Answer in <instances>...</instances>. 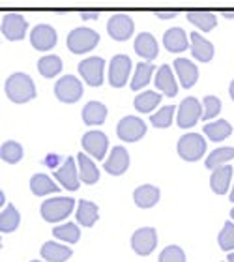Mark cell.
I'll return each instance as SVG.
<instances>
[{
    "label": "cell",
    "instance_id": "6da1fadb",
    "mask_svg": "<svg viewBox=\"0 0 234 262\" xmlns=\"http://www.w3.org/2000/svg\"><path fill=\"white\" fill-rule=\"evenodd\" d=\"M6 94L13 103H27L36 96L32 79L27 73H13L6 81Z\"/></svg>",
    "mask_w": 234,
    "mask_h": 262
},
{
    "label": "cell",
    "instance_id": "7a4b0ae2",
    "mask_svg": "<svg viewBox=\"0 0 234 262\" xmlns=\"http://www.w3.org/2000/svg\"><path fill=\"white\" fill-rule=\"evenodd\" d=\"M99 41V34L92 28H87V27H81V28H75V30H71L68 34V39H66V43H68V49L71 53H75V55H82V53H88V51H92Z\"/></svg>",
    "mask_w": 234,
    "mask_h": 262
},
{
    "label": "cell",
    "instance_id": "3957f363",
    "mask_svg": "<svg viewBox=\"0 0 234 262\" xmlns=\"http://www.w3.org/2000/svg\"><path fill=\"white\" fill-rule=\"evenodd\" d=\"M73 204H75L73 199L56 196V199L45 201L44 204H41V215H44L45 221L56 223V221H62V219H66L70 215L71 210H73Z\"/></svg>",
    "mask_w": 234,
    "mask_h": 262
},
{
    "label": "cell",
    "instance_id": "277c9868",
    "mask_svg": "<svg viewBox=\"0 0 234 262\" xmlns=\"http://www.w3.org/2000/svg\"><path fill=\"white\" fill-rule=\"evenodd\" d=\"M206 152V141L199 133H187L178 141V154L185 161H197Z\"/></svg>",
    "mask_w": 234,
    "mask_h": 262
},
{
    "label": "cell",
    "instance_id": "5b68a950",
    "mask_svg": "<svg viewBox=\"0 0 234 262\" xmlns=\"http://www.w3.org/2000/svg\"><path fill=\"white\" fill-rule=\"evenodd\" d=\"M56 98L64 103H75L77 99H81L82 96V84L81 81L73 75H66L62 77L55 86Z\"/></svg>",
    "mask_w": 234,
    "mask_h": 262
},
{
    "label": "cell",
    "instance_id": "8992f818",
    "mask_svg": "<svg viewBox=\"0 0 234 262\" xmlns=\"http://www.w3.org/2000/svg\"><path fill=\"white\" fill-rule=\"evenodd\" d=\"M116 133H118V137L124 142H135V141H139L141 137H144L146 126H144V122H142L141 118H137V116H125V118H122V120L118 122Z\"/></svg>",
    "mask_w": 234,
    "mask_h": 262
},
{
    "label": "cell",
    "instance_id": "52a82bcc",
    "mask_svg": "<svg viewBox=\"0 0 234 262\" xmlns=\"http://www.w3.org/2000/svg\"><path fill=\"white\" fill-rule=\"evenodd\" d=\"M103 68L105 60L98 58V56H90L87 60H82L79 64V73L82 75V79L90 84V86H99L103 82Z\"/></svg>",
    "mask_w": 234,
    "mask_h": 262
},
{
    "label": "cell",
    "instance_id": "ba28073f",
    "mask_svg": "<svg viewBox=\"0 0 234 262\" xmlns=\"http://www.w3.org/2000/svg\"><path fill=\"white\" fill-rule=\"evenodd\" d=\"M156 244H158V234L152 227H144V229L135 230V234L131 238V246L135 249L137 255H142L146 257L156 249Z\"/></svg>",
    "mask_w": 234,
    "mask_h": 262
},
{
    "label": "cell",
    "instance_id": "9c48e42d",
    "mask_svg": "<svg viewBox=\"0 0 234 262\" xmlns=\"http://www.w3.org/2000/svg\"><path fill=\"white\" fill-rule=\"evenodd\" d=\"M202 116L201 103L195 98H185L178 107V126L180 127H193Z\"/></svg>",
    "mask_w": 234,
    "mask_h": 262
},
{
    "label": "cell",
    "instance_id": "30bf717a",
    "mask_svg": "<svg viewBox=\"0 0 234 262\" xmlns=\"http://www.w3.org/2000/svg\"><path fill=\"white\" fill-rule=\"evenodd\" d=\"M131 70V60L125 55H116L111 60V70H109V81L115 88H122L127 82Z\"/></svg>",
    "mask_w": 234,
    "mask_h": 262
},
{
    "label": "cell",
    "instance_id": "8fae6325",
    "mask_svg": "<svg viewBox=\"0 0 234 262\" xmlns=\"http://www.w3.org/2000/svg\"><path fill=\"white\" fill-rule=\"evenodd\" d=\"M107 146H109L107 135L101 133V131H88V133L82 135V148H84L90 156H94L96 159L105 158Z\"/></svg>",
    "mask_w": 234,
    "mask_h": 262
},
{
    "label": "cell",
    "instance_id": "7c38bea8",
    "mask_svg": "<svg viewBox=\"0 0 234 262\" xmlns=\"http://www.w3.org/2000/svg\"><path fill=\"white\" fill-rule=\"evenodd\" d=\"M30 43L34 49L38 51H49L56 45V32L55 28L49 25H38L30 32Z\"/></svg>",
    "mask_w": 234,
    "mask_h": 262
},
{
    "label": "cell",
    "instance_id": "4fadbf2b",
    "mask_svg": "<svg viewBox=\"0 0 234 262\" xmlns=\"http://www.w3.org/2000/svg\"><path fill=\"white\" fill-rule=\"evenodd\" d=\"M107 32L116 41H124V39H127L133 34V21L127 15H124V13H116V15H113L109 19Z\"/></svg>",
    "mask_w": 234,
    "mask_h": 262
},
{
    "label": "cell",
    "instance_id": "5bb4252c",
    "mask_svg": "<svg viewBox=\"0 0 234 262\" xmlns=\"http://www.w3.org/2000/svg\"><path fill=\"white\" fill-rule=\"evenodd\" d=\"M25 32H27V21L19 13H6L2 17V34L8 39H11V41L23 39Z\"/></svg>",
    "mask_w": 234,
    "mask_h": 262
},
{
    "label": "cell",
    "instance_id": "9a60e30c",
    "mask_svg": "<svg viewBox=\"0 0 234 262\" xmlns=\"http://www.w3.org/2000/svg\"><path fill=\"white\" fill-rule=\"evenodd\" d=\"M56 180L62 184V187H66V189H70V191H75V189H79V172H77L75 169V161L71 158H68L62 163V167H60L58 170L55 172Z\"/></svg>",
    "mask_w": 234,
    "mask_h": 262
},
{
    "label": "cell",
    "instance_id": "2e32d148",
    "mask_svg": "<svg viewBox=\"0 0 234 262\" xmlns=\"http://www.w3.org/2000/svg\"><path fill=\"white\" fill-rule=\"evenodd\" d=\"M130 167V156L125 152L124 146H115L113 152H111L109 159L105 161V170L113 176L124 174L125 170Z\"/></svg>",
    "mask_w": 234,
    "mask_h": 262
},
{
    "label": "cell",
    "instance_id": "e0dca14e",
    "mask_svg": "<svg viewBox=\"0 0 234 262\" xmlns=\"http://www.w3.org/2000/svg\"><path fill=\"white\" fill-rule=\"evenodd\" d=\"M135 53L141 58H144L146 62H152L156 56L159 55V47L158 41L154 39L152 34L148 32H141L135 39Z\"/></svg>",
    "mask_w": 234,
    "mask_h": 262
},
{
    "label": "cell",
    "instance_id": "ac0fdd59",
    "mask_svg": "<svg viewBox=\"0 0 234 262\" xmlns=\"http://www.w3.org/2000/svg\"><path fill=\"white\" fill-rule=\"evenodd\" d=\"M156 86H158V90H161L165 96H169V98H175L176 94H178V86H176L173 70H171L167 64H163L158 70V75H156Z\"/></svg>",
    "mask_w": 234,
    "mask_h": 262
},
{
    "label": "cell",
    "instance_id": "d6986e66",
    "mask_svg": "<svg viewBox=\"0 0 234 262\" xmlns=\"http://www.w3.org/2000/svg\"><path fill=\"white\" fill-rule=\"evenodd\" d=\"M175 70L180 77V82L184 88H191L199 79V71H197L195 64L185 58H176L175 60Z\"/></svg>",
    "mask_w": 234,
    "mask_h": 262
},
{
    "label": "cell",
    "instance_id": "ffe728a7",
    "mask_svg": "<svg viewBox=\"0 0 234 262\" xmlns=\"http://www.w3.org/2000/svg\"><path fill=\"white\" fill-rule=\"evenodd\" d=\"M189 38H191V53H193V56H195L197 60L199 62H210L212 60L214 45L197 32L191 34Z\"/></svg>",
    "mask_w": 234,
    "mask_h": 262
},
{
    "label": "cell",
    "instance_id": "44dd1931",
    "mask_svg": "<svg viewBox=\"0 0 234 262\" xmlns=\"http://www.w3.org/2000/svg\"><path fill=\"white\" fill-rule=\"evenodd\" d=\"M230 178H232V167H230V165H223V167L214 169V174H212V178H210L212 191L218 193V195H225L227 189H229Z\"/></svg>",
    "mask_w": 234,
    "mask_h": 262
},
{
    "label": "cell",
    "instance_id": "7402d4cb",
    "mask_svg": "<svg viewBox=\"0 0 234 262\" xmlns=\"http://www.w3.org/2000/svg\"><path fill=\"white\" fill-rule=\"evenodd\" d=\"M107 118V107L99 101H90L82 109V122L87 126H99Z\"/></svg>",
    "mask_w": 234,
    "mask_h": 262
},
{
    "label": "cell",
    "instance_id": "603a6c76",
    "mask_svg": "<svg viewBox=\"0 0 234 262\" xmlns=\"http://www.w3.org/2000/svg\"><path fill=\"white\" fill-rule=\"evenodd\" d=\"M163 43L171 53H182L187 49V36L182 28H171L163 36Z\"/></svg>",
    "mask_w": 234,
    "mask_h": 262
},
{
    "label": "cell",
    "instance_id": "cb8c5ba5",
    "mask_svg": "<svg viewBox=\"0 0 234 262\" xmlns=\"http://www.w3.org/2000/svg\"><path fill=\"white\" fill-rule=\"evenodd\" d=\"M133 199H135V204L139 208H152L159 201V189L146 184V186L137 187L135 193H133Z\"/></svg>",
    "mask_w": 234,
    "mask_h": 262
},
{
    "label": "cell",
    "instance_id": "d4e9b609",
    "mask_svg": "<svg viewBox=\"0 0 234 262\" xmlns=\"http://www.w3.org/2000/svg\"><path fill=\"white\" fill-rule=\"evenodd\" d=\"M77 159H79V178H81L84 184H96L99 178V170L98 167L94 165V161L88 156H84V154H79L77 156Z\"/></svg>",
    "mask_w": 234,
    "mask_h": 262
},
{
    "label": "cell",
    "instance_id": "484cf974",
    "mask_svg": "<svg viewBox=\"0 0 234 262\" xmlns=\"http://www.w3.org/2000/svg\"><path fill=\"white\" fill-rule=\"evenodd\" d=\"M71 255H73L71 249L60 246V244H55V242H47V244H44V247H41V257L47 262H64V260H68Z\"/></svg>",
    "mask_w": 234,
    "mask_h": 262
},
{
    "label": "cell",
    "instance_id": "4316f807",
    "mask_svg": "<svg viewBox=\"0 0 234 262\" xmlns=\"http://www.w3.org/2000/svg\"><path fill=\"white\" fill-rule=\"evenodd\" d=\"M30 189H32L34 195H38V196H44V195H49V193L60 191L58 186H56L55 182L51 180L47 174H34L32 180H30Z\"/></svg>",
    "mask_w": 234,
    "mask_h": 262
},
{
    "label": "cell",
    "instance_id": "83f0119b",
    "mask_svg": "<svg viewBox=\"0 0 234 262\" xmlns=\"http://www.w3.org/2000/svg\"><path fill=\"white\" fill-rule=\"evenodd\" d=\"M204 133H206V137L210 141L221 142L232 133V127H230V124L227 120H218L214 122V124H206L204 126Z\"/></svg>",
    "mask_w": 234,
    "mask_h": 262
},
{
    "label": "cell",
    "instance_id": "f1b7e54d",
    "mask_svg": "<svg viewBox=\"0 0 234 262\" xmlns=\"http://www.w3.org/2000/svg\"><path fill=\"white\" fill-rule=\"evenodd\" d=\"M98 219V206L94 202L81 201L79 202V208H77V221L82 225V227H92Z\"/></svg>",
    "mask_w": 234,
    "mask_h": 262
},
{
    "label": "cell",
    "instance_id": "f546056e",
    "mask_svg": "<svg viewBox=\"0 0 234 262\" xmlns=\"http://www.w3.org/2000/svg\"><path fill=\"white\" fill-rule=\"evenodd\" d=\"M187 19H189L191 25L201 28L202 32H210L216 27V15H214L212 11H189Z\"/></svg>",
    "mask_w": 234,
    "mask_h": 262
},
{
    "label": "cell",
    "instance_id": "4dcf8cb0",
    "mask_svg": "<svg viewBox=\"0 0 234 262\" xmlns=\"http://www.w3.org/2000/svg\"><path fill=\"white\" fill-rule=\"evenodd\" d=\"M234 158V148L232 146H223L214 150L206 159V169H218V167H223L229 159Z\"/></svg>",
    "mask_w": 234,
    "mask_h": 262
},
{
    "label": "cell",
    "instance_id": "1f68e13d",
    "mask_svg": "<svg viewBox=\"0 0 234 262\" xmlns=\"http://www.w3.org/2000/svg\"><path fill=\"white\" fill-rule=\"evenodd\" d=\"M161 101V96L152 90H146V92H142L141 96H137L135 98V109L139 113H152L158 103Z\"/></svg>",
    "mask_w": 234,
    "mask_h": 262
},
{
    "label": "cell",
    "instance_id": "d6a6232c",
    "mask_svg": "<svg viewBox=\"0 0 234 262\" xmlns=\"http://www.w3.org/2000/svg\"><path fill=\"white\" fill-rule=\"evenodd\" d=\"M19 212L15 210L13 204H8V206L2 210V215H0V230L2 232H13V230L19 227Z\"/></svg>",
    "mask_w": 234,
    "mask_h": 262
},
{
    "label": "cell",
    "instance_id": "836d02e7",
    "mask_svg": "<svg viewBox=\"0 0 234 262\" xmlns=\"http://www.w3.org/2000/svg\"><path fill=\"white\" fill-rule=\"evenodd\" d=\"M154 70H156V68H154L150 62H141V64L137 66L135 77H133V81H131V88H133V90H141L142 86H146Z\"/></svg>",
    "mask_w": 234,
    "mask_h": 262
},
{
    "label": "cell",
    "instance_id": "e575fe53",
    "mask_svg": "<svg viewBox=\"0 0 234 262\" xmlns=\"http://www.w3.org/2000/svg\"><path fill=\"white\" fill-rule=\"evenodd\" d=\"M38 70L44 77H55V75H58L60 70H62V60L55 55L44 56V58H39V62H38Z\"/></svg>",
    "mask_w": 234,
    "mask_h": 262
},
{
    "label": "cell",
    "instance_id": "d590c367",
    "mask_svg": "<svg viewBox=\"0 0 234 262\" xmlns=\"http://www.w3.org/2000/svg\"><path fill=\"white\" fill-rule=\"evenodd\" d=\"M0 156H2V161L13 165L23 158V146L15 141H6L0 148Z\"/></svg>",
    "mask_w": 234,
    "mask_h": 262
},
{
    "label": "cell",
    "instance_id": "8d00e7d4",
    "mask_svg": "<svg viewBox=\"0 0 234 262\" xmlns=\"http://www.w3.org/2000/svg\"><path fill=\"white\" fill-rule=\"evenodd\" d=\"M53 234H55L58 240H64V242H68V244H77L81 232H79V227H77L75 223H66V225L56 227V229L53 230Z\"/></svg>",
    "mask_w": 234,
    "mask_h": 262
},
{
    "label": "cell",
    "instance_id": "74e56055",
    "mask_svg": "<svg viewBox=\"0 0 234 262\" xmlns=\"http://www.w3.org/2000/svg\"><path fill=\"white\" fill-rule=\"evenodd\" d=\"M175 105H167L163 109H159L156 115L150 116V120L156 127H169L173 124V115H175Z\"/></svg>",
    "mask_w": 234,
    "mask_h": 262
},
{
    "label": "cell",
    "instance_id": "f35d334b",
    "mask_svg": "<svg viewBox=\"0 0 234 262\" xmlns=\"http://www.w3.org/2000/svg\"><path fill=\"white\" fill-rule=\"evenodd\" d=\"M219 246H221V249H225V251L234 249V223L232 221H227V223L223 225V230H221V234H219Z\"/></svg>",
    "mask_w": 234,
    "mask_h": 262
},
{
    "label": "cell",
    "instance_id": "ab89813d",
    "mask_svg": "<svg viewBox=\"0 0 234 262\" xmlns=\"http://www.w3.org/2000/svg\"><path fill=\"white\" fill-rule=\"evenodd\" d=\"M159 262H185V255L178 246H169L161 251Z\"/></svg>",
    "mask_w": 234,
    "mask_h": 262
},
{
    "label": "cell",
    "instance_id": "60d3db41",
    "mask_svg": "<svg viewBox=\"0 0 234 262\" xmlns=\"http://www.w3.org/2000/svg\"><path fill=\"white\" fill-rule=\"evenodd\" d=\"M219 111H221V101L216 96H206L204 98V115H202V120L218 116Z\"/></svg>",
    "mask_w": 234,
    "mask_h": 262
},
{
    "label": "cell",
    "instance_id": "b9f144b4",
    "mask_svg": "<svg viewBox=\"0 0 234 262\" xmlns=\"http://www.w3.org/2000/svg\"><path fill=\"white\" fill-rule=\"evenodd\" d=\"M178 15V11H173V13H158V17H163V19H167V17H176Z\"/></svg>",
    "mask_w": 234,
    "mask_h": 262
},
{
    "label": "cell",
    "instance_id": "7bdbcfd3",
    "mask_svg": "<svg viewBox=\"0 0 234 262\" xmlns=\"http://www.w3.org/2000/svg\"><path fill=\"white\" fill-rule=\"evenodd\" d=\"M99 13H82V19H90V17H98Z\"/></svg>",
    "mask_w": 234,
    "mask_h": 262
},
{
    "label": "cell",
    "instance_id": "ee69618b",
    "mask_svg": "<svg viewBox=\"0 0 234 262\" xmlns=\"http://www.w3.org/2000/svg\"><path fill=\"white\" fill-rule=\"evenodd\" d=\"M229 94H230V98H232V101H234V81H232V82H230Z\"/></svg>",
    "mask_w": 234,
    "mask_h": 262
},
{
    "label": "cell",
    "instance_id": "f6af8a7d",
    "mask_svg": "<svg viewBox=\"0 0 234 262\" xmlns=\"http://www.w3.org/2000/svg\"><path fill=\"white\" fill-rule=\"evenodd\" d=\"M227 260H229V262H234V253H230L229 258H227Z\"/></svg>",
    "mask_w": 234,
    "mask_h": 262
},
{
    "label": "cell",
    "instance_id": "bcb514c9",
    "mask_svg": "<svg viewBox=\"0 0 234 262\" xmlns=\"http://www.w3.org/2000/svg\"><path fill=\"white\" fill-rule=\"evenodd\" d=\"M230 202H234V187H232V193H230Z\"/></svg>",
    "mask_w": 234,
    "mask_h": 262
},
{
    "label": "cell",
    "instance_id": "7dc6e473",
    "mask_svg": "<svg viewBox=\"0 0 234 262\" xmlns=\"http://www.w3.org/2000/svg\"><path fill=\"white\" fill-rule=\"evenodd\" d=\"M225 17H234V13H225Z\"/></svg>",
    "mask_w": 234,
    "mask_h": 262
},
{
    "label": "cell",
    "instance_id": "c3c4849f",
    "mask_svg": "<svg viewBox=\"0 0 234 262\" xmlns=\"http://www.w3.org/2000/svg\"><path fill=\"white\" fill-rule=\"evenodd\" d=\"M230 217H232V219H234V208H232V212H230Z\"/></svg>",
    "mask_w": 234,
    "mask_h": 262
},
{
    "label": "cell",
    "instance_id": "681fc988",
    "mask_svg": "<svg viewBox=\"0 0 234 262\" xmlns=\"http://www.w3.org/2000/svg\"><path fill=\"white\" fill-rule=\"evenodd\" d=\"M32 262H39V260H32Z\"/></svg>",
    "mask_w": 234,
    "mask_h": 262
}]
</instances>
